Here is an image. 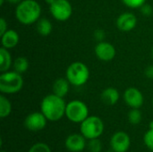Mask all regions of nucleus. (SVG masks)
Masks as SVG:
<instances>
[{
	"label": "nucleus",
	"instance_id": "obj_5",
	"mask_svg": "<svg viewBox=\"0 0 153 152\" xmlns=\"http://www.w3.org/2000/svg\"><path fill=\"white\" fill-rule=\"evenodd\" d=\"M90 77V71L87 65L82 62L72 63L66 70V79L75 87L84 85Z\"/></svg>",
	"mask_w": 153,
	"mask_h": 152
},
{
	"label": "nucleus",
	"instance_id": "obj_9",
	"mask_svg": "<svg viewBox=\"0 0 153 152\" xmlns=\"http://www.w3.org/2000/svg\"><path fill=\"white\" fill-rule=\"evenodd\" d=\"M47 117L40 112H32L29 114L24 119V126L27 130L31 132H39L43 130L48 123Z\"/></svg>",
	"mask_w": 153,
	"mask_h": 152
},
{
	"label": "nucleus",
	"instance_id": "obj_3",
	"mask_svg": "<svg viewBox=\"0 0 153 152\" xmlns=\"http://www.w3.org/2000/svg\"><path fill=\"white\" fill-rule=\"evenodd\" d=\"M23 86V79L21 73L4 72L0 75V91L4 94H14L19 92Z\"/></svg>",
	"mask_w": 153,
	"mask_h": 152
},
{
	"label": "nucleus",
	"instance_id": "obj_15",
	"mask_svg": "<svg viewBox=\"0 0 153 152\" xmlns=\"http://www.w3.org/2000/svg\"><path fill=\"white\" fill-rule=\"evenodd\" d=\"M70 82L66 78H58L53 83V93L58 97L65 98L70 90Z\"/></svg>",
	"mask_w": 153,
	"mask_h": 152
},
{
	"label": "nucleus",
	"instance_id": "obj_25",
	"mask_svg": "<svg viewBox=\"0 0 153 152\" xmlns=\"http://www.w3.org/2000/svg\"><path fill=\"white\" fill-rule=\"evenodd\" d=\"M146 0H122L123 4L126 5L129 8H141L144 4Z\"/></svg>",
	"mask_w": 153,
	"mask_h": 152
},
{
	"label": "nucleus",
	"instance_id": "obj_8",
	"mask_svg": "<svg viewBox=\"0 0 153 152\" xmlns=\"http://www.w3.org/2000/svg\"><path fill=\"white\" fill-rule=\"evenodd\" d=\"M130 146L131 138L126 132H116L110 138V148L113 152H127Z\"/></svg>",
	"mask_w": 153,
	"mask_h": 152
},
{
	"label": "nucleus",
	"instance_id": "obj_13",
	"mask_svg": "<svg viewBox=\"0 0 153 152\" xmlns=\"http://www.w3.org/2000/svg\"><path fill=\"white\" fill-rule=\"evenodd\" d=\"M137 24L136 16L129 12L120 14L117 20V27L119 30L124 32H128L133 30Z\"/></svg>",
	"mask_w": 153,
	"mask_h": 152
},
{
	"label": "nucleus",
	"instance_id": "obj_29",
	"mask_svg": "<svg viewBox=\"0 0 153 152\" xmlns=\"http://www.w3.org/2000/svg\"><path fill=\"white\" fill-rule=\"evenodd\" d=\"M145 75L148 79L153 80V65H149L145 69Z\"/></svg>",
	"mask_w": 153,
	"mask_h": 152
},
{
	"label": "nucleus",
	"instance_id": "obj_31",
	"mask_svg": "<svg viewBox=\"0 0 153 152\" xmlns=\"http://www.w3.org/2000/svg\"><path fill=\"white\" fill-rule=\"evenodd\" d=\"M55 1H56V0H45V2H46L48 4H49V5H51Z\"/></svg>",
	"mask_w": 153,
	"mask_h": 152
},
{
	"label": "nucleus",
	"instance_id": "obj_16",
	"mask_svg": "<svg viewBox=\"0 0 153 152\" xmlns=\"http://www.w3.org/2000/svg\"><path fill=\"white\" fill-rule=\"evenodd\" d=\"M119 98H120V94L118 90L112 87L105 89L100 94V99L102 102L108 106H113L117 104L119 100Z\"/></svg>",
	"mask_w": 153,
	"mask_h": 152
},
{
	"label": "nucleus",
	"instance_id": "obj_11",
	"mask_svg": "<svg viewBox=\"0 0 153 152\" xmlns=\"http://www.w3.org/2000/svg\"><path fill=\"white\" fill-rule=\"evenodd\" d=\"M116 54L115 47L109 42L100 41L95 47V55L101 61L109 62L115 58Z\"/></svg>",
	"mask_w": 153,
	"mask_h": 152
},
{
	"label": "nucleus",
	"instance_id": "obj_22",
	"mask_svg": "<svg viewBox=\"0 0 153 152\" xmlns=\"http://www.w3.org/2000/svg\"><path fill=\"white\" fill-rule=\"evenodd\" d=\"M87 149L90 152H100L102 150V143L99 140V138L88 140Z\"/></svg>",
	"mask_w": 153,
	"mask_h": 152
},
{
	"label": "nucleus",
	"instance_id": "obj_6",
	"mask_svg": "<svg viewBox=\"0 0 153 152\" xmlns=\"http://www.w3.org/2000/svg\"><path fill=\"white\" fill-rule=\"evenodd\" d=\"M65 116L72 123L81 124L89 116V108L83 101L72 100L66 104Z\"/></svg>",
	"mask_w": 153,
	"mask_h": 152
},
{
	"label": "nucleus",
	"instance_id": "obj_12",
	"mask_svg": "<svg viewBox=\"0 0 153 152\" xmlns=\"http://www.w3.org/2000/svg\"><path fill=\"white\" fill-rule=\"evenodd\" d=\"M124 100L131 108H140L144 102L143 93L134 87H130L124 93Z\"/></svg>",
	"mask_w": 153,
	"mask_h": 152
},
{
	"label": "nucleus",
	"instance_id": "obj_24",
	"mask_svg": "<svg viewBox=\"0 0 153 152\" xmlns=\"http://www.w3.org/2000/svg\"><path fill=\"white\" fill-rule=\"evenodd\" d=\"M143 142L145 146L153 152V129H149L144 136H143Z\"/></svg>",
	"mask_w": 153,
	"mask_h": 152
},
{
	"label": "nucleus",
	"instance_id": "obj_19",
	"mask_svg": "<svg viewBox=\"0 0 153 152\" xmlns=\"http://www.w3.org/2000/svg\"><path fill=\"white\" fill-rule=\"evenodd\" d=\"M12 112V104L9 99L4 95L0 96V117L5 118Z\"/></svg>",
	"mask_w": 153,
	"mask_h": 152
},
{
	"label": "nucleus",
	"instance_id": "obj_17",
	"mask_svg": "<svg viewBox=\"0 0 153 152\" xmlns=\"http://www.w3.org/2000/svg\"><path fill=\"white\" fill-rule=\"evenodd\" d=\"M12 65V56L7 48H0V71L2 73L7 72Z\"/></svg>",
	"mask_w": 153,
	"mask_h": 152
},
{
	"label": "nucleus",
	"instance_id": "obj_7",
	"mask_svg": "<svg viewBox=\"0 0 153 152\" xmlns=\"http://www.w3.org/2000/svg\"><path fill=\"white\" fill-rule=\"evenodd\" d=\"M49 11L52 16L59 22L67 21L73 13L72 4L68 0H56L49 5Z\"/></svg>",
	"mask_w": 153,
	"mask_h": 152
},
{
	"label": "nucleus",
	"instance_id": "obj_28",
	"mask_svg": "<svg viewBox=\"0 0 153 152\" xmlns=\"http://www.w3.org/2000/svg\"><path fill=\"white\" fill-rule=\"evenodd\" d=\"M7 30V22L4 18L0 19V35L2 36Z\"/></svg>",
	"mask_w": 153,
	"mask_h": 152
},
{
	"label": "nucleus",
	"instance_id": "obj_23",
	"mask_svg": "<svg viewBox=\"0 0 153 152\" xmlns=\"http://www.w3.org/2000/svg\"><path fill=\"white\" fill-rule=\"evenodd\" d=\"M28 152H52L50 147L43 142H38L33 144L30 149Z\"/></svg>",
	"mask_w": 153,
	"mask_h": 152
},
{
	"label": "nucleus",
	"instance_id": "obj_4",
	"mask_svg": "<svg viewBox=\"0 0 153 152\" xmlns=\"http://www.w3.org/2000/svg\"><path fill=\"white\" fill-rule=\"evenodd\" d=\"M80 125V132L87 140L98 139L103 134L104 123L97 116H89Z\"/></svg>",
	"mask_w": 153,
	"mask_h": 152
},
{
	"label": "nucleus",
	"instance_id": "obj_33",
	"mask_svg": "<svg viewBox=\"0 0 153 152\" xmlns=\"http://www.w3.org/2000/svg\"><path fill=\"white\" fill-rule=\"evenodd\" d=\"M4 1H6V0H0V5H3Z\"/></svg>",
	"mask_w": 153,
	"mask_h": 152
},
{
	"label": "nucleus",
	"instance_id": "obj_35",
	"mask_svg": "<svg viewBox=\"0 0 153 152\" xmlns=\"http://www.w3.org/2000/svg\"><path fill=\"white\" fill-rule=\"evenodd\" d=\"M0 152H7V151H1Z\"/></svg>",
	"mask_w": 153,
	"mask_h": 152
},
{
	"label": "nucleus",
	"instance_id": "obj_21",
	"mask_svg": "<svg viewBox=\"0 0 153 152\" xmlns=\"http://www.w3.org/2000/svg\"><path fill=\"white\" fill-rule=\"evenodd\" d=\"M127 117H128V121L130 122V124L136 125L141 123L143 119V115L139 108H132L129 111Z\"/></svg>",
	"mask_w": 153,
	"mask_h": 152
},
{
	"label": "nucleus",
	"instance_id": "obj_30",
	"mask_svg": "<svg viewBox=\"0 0 153 152\" xmlns=\"http://www.w3.org/2000/svg\"><path fill=\"white\" fill-rule=\"evenodd\" d=\"M6 1L12 4H19L22 0H6Z\"/></svg>",
	"mask_w": 153,
	"mask_h": 152
},
{
	"label": "nucleus",
	"instance_id": "obj_20",
	"mask_svg": "<svg viewBox=\"0 0 153 152\" xmlns=\"http://www.w3.org/2000/svg\"><path fill=\"white\" fill-rule=\"evenodd\" d=\"M13 69L15 72L22 74L29 69V61L24 56L17 57L13 62Z\"/></svg>",
	"mask_w": 153,
	"mask_h": 152
},
{
	"label": "nucleus",
	"instance_id": "obj_10",
	"mask_svg": "<svg viewBox=\"0 0 153 152\" xmlns=\"http://www.w3.org/2000/svg\"><path fill=\"white\" fill-rule=\"evenodd\" d=\"M88 141L81 133H72L68 135L65 141V146L66 150L70 152H82L87 148Z\"/></svg>",
	"mask_w": 153,
	"mask_h": 152
},
{
	"label": "nucleus",
	"instance_id": "obj_14",
	"mask_svg": "<svg viewBox=\"0 0 153 152\" xmlns=\"http://www.w3.org/2000/svg\"><path fill=\"white\" fill-rule=\"evenodd\" d=\"M19 42V35L13 30H7L1 36V43L2 47L7 49L13 48L17 46Z\"/></svg>",
	"mask_w": 153,
	"mask_h": 152
},
{
	"label": "nucleus",
	"instance_id": "obj_1",
	"mask_svg": "<svg viewBox=\"0 0 153 152\" xmlns=\"http://www.w3.org/2000/svg\"><path fill=\"white\" fill-rule=\"evenodd\" d=\"M66 103L64 98L58 97L56 94L47 95L40 103V111L50 122L59 121L65 116Z\"/></svg>",
	"mask_w": 153,
	"mask_h": 152
},
{
	"label": "nucleus",
	"instance_id": "obj_2",
	"mask_svg": "<svg viewBox=\"0 0 153 152\" xmlns=\"http://www.w3.org/2000/svg\"><path fill=\"white\" fill-rule=\"evenodd\" d=\"M40 14L41 7L36 0H22L15 9L16 19L23 25H31L37 22Z\"/></svg>",
	"mask_w": 153,
	"mask_h": 152
},
{
	"label": "nucleus",
	"instance_id": "obj_34",
	"mask_svg": "<svg viewBox=\"0 0 153 152\" xmlns=\"http://www.w3.org/2000/svg\"><path fill=\"white\" fill-rule=\"evenodd\" d=\"M152 57H153V47H152Z\"/></svg>",
	"mask_w": 153,
	"mask_h": 152
},
{
	"label": "nucleus",
	"instance_id": "obj_32",
	"mask_svg": "<svg viewBox=\"0 0 153 152\" xmlns=\"http://www.w3.org/2000/svg\"><path fill=\"white\" fill-rule=\"evenodd\" d=\"M149 129H153V120L150 122L149 124Z\"/></svg>",
	"mask_w": 153,
	"mask_h": 152
},
{
	"label": "nucleus",
	"instance_id": "obj_18",
	"mask_svg": "<svg viewBox=\"0 0 153 152\" xmlns=\"http://www.w3.org/2000/svg\"><path fill=\"white\" fill-rule=\"evenodd\" d=\"M36 30L38 33L43 37L48 36L52 31V24L47 18H39L36 24Z\"/></svg>",
	"mask_w": 153,
	"mask_h": 152
},
{
	"label": "nucleus",
	"instance_id": "obj_27",
	"mask_svg": "<svg viewBox=\"0 0 153 152\" xmlns=\"http://www.w3.org/2000/svg\"><path fill=\"white\" fill-rule=\"evenodd\" d=\"M94 37L99 42L103 41V39H105V31L101 29H98L94 31Z\"/></svg>",
	"mask_w": 153,
	"mask_h": 152
},
{
	"label": "nucleus",
	"instance_id": "obj_26",
	"mask_svg": "<svg viewBox=\"0 0 153 152\" xmlns=\"http://www.w3.org/2000/svg\"><path fill=\"white\" fill-rule=\"evenodd\" d=\"M140 9H141L142 13H143L145 16H150V15H152V7L150 4H144Z\"/></svg>",
	"mask_w": 153,
	"mask_h": 152
},
{
	"label": "nucleus",
	"instance_id": "obj_36",
	"mask_svg": "<svg viewBox=\"0 0 153 152\" xmlns=\"http://www.w3.org/2000/svg\"><path fill=\"white\" fill-rule=\"evenodd\" d=\"M152 106H153V99H152Z\"/></svg>",
	"mask_w": 153,
	"mask_h": 152
}]
</instances>
